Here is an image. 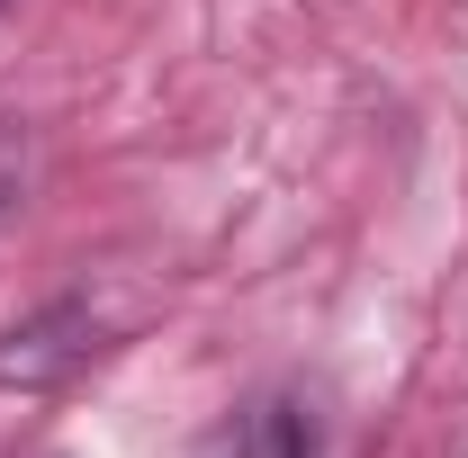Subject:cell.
Here are the masks:
<instances>
[{"instance_id": "obj_1", "label": "cell", "mask_w": 468, "mask_h": 458, "mask_svg": "<svg viewBox=\"0 0 468 458\" xmlns=\"http://www.w3.org/2000/svg\"><path fill=\"white\" fill-rule=\"evenodd\" d=\"M315 441H324V422L306 396H252L198 441V458H315Z\"/></svg>"}, {"instance_id": "obj_2", "label": "cell", "mask_w": 468, "mask_h": 458, "mask_svg": "<svg viewBox=\"0 0 468 458\" xmlns=\"http://www.w3.org/2000/svg\"><path fill=\"white\" fill-rule=\"evenodd\" d=\"M27 180H37V135L18 117H0V225L27 207Z\"/></svg>"}]
</instances>
